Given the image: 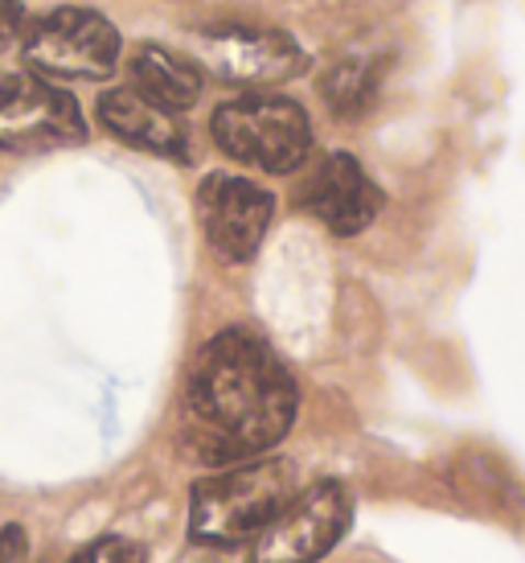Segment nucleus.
Listing matches in <instances>:
<instances>
[{"label":"nucleus","instance_id":"nucleus-1","mask_svg":"<svg viewBox=\"0 0 525 563\" xmlns=\"http://www.w3.org/2000/svg\"><path fill=\"white\" fill-rule=\"evenodd\" d=\"M295 407V378L271 345L247 329H226L189 366L177 440L201 465H238L288 437Z\"/></svg>","mask_w":525,"mask_h":563},{"label":"nucleus","instance_id":"nucleus-2","mask_svg":"<svg viewBox=\"0 0 525 563\" xmlns=\"http://www.w3.org/2000/svg\"><path fill=\"white\" fill-rule=\"evenodd\" d=\"M300 473L283 456H250L222 473L201 477L189 494V539L201 548H243L255 543L276 515L300 494Z\"/></svg>","mask_w":525,"mask_h":563},{"label":"nucleus","instance_id":"nucleus-3","mask_svg":"<svg viewBox=\"0 0 525 563\" xmlns=\"http://www.w3.org/2000/svg\"><path fill=\"white\" fill-rule=\"evenodd\" d=\"M214 141L231 161L292 173L312 153V124L309 111L288 95H238L214 111Z\"/></svg>","mask_w":525,"mask_h":563},{"label":"nucleus","instance_id":"nucleus-4","mask_svg":"<svg viewBox=\"0 0 525 563\" xmlns=\"http://www.w3.org/2000/svg\"><path fill=\"white\" fill-rule=\"evenodd\" d=\"M21 54L54 79H108L120 63V33L103 13L54 9L25 25Z\"/></svg>","mask_w":525,"mask_h":563},{"label":"nucleus","instance_id":"nucleus-5","mask_svg":"<svg viewBox=\"0 0 525 563\" xmlns=\"http://www.w3.org/2000/svg\"><path fill=\"white\" fill-rule=\"evenodd\" d=\"M354 522V498L340 482L300 489L276 522L250 543L247 563H321Z\"/></svg>","mask_w":525,"mask_h":563},{"label":"nucleus","instance_id":"nucleus-6","mask_svg":"<svg viewBox=\"0 0 525 563\" xmlns=\"http://www.w3.org/2000/svg\"><path fill=\"white\" fill-rule=\"evenodd\" d=\"M87 141L78 103L37 75H0V148L46 153Z\"/></svg>","mask_w":525,"mask_h":563},{"label":"nucleus","instance_id":"nucleus-7","mask_svg":"<svg viewBox=\"0 0 525 563\" xmlns=\"http://www.w3.org/2000/svg\"><path fill=\"white\" fill-rule=\"evenodd\" d=\"M271 214H276V198L247 177L210 173L198 189L201 231L217 251V260H226V264H247L262 247Z\"/></svg>","mask_w":525,"mask_h":563},{"label":"nucleus","instance_id":"nucleus-8","mask_svg":"<svg viewBox=\"0 0 525 563\" xmlns=\"http://www.w3.org/2000/svg\"><path fill=\"white\" fill-rule=\"evenodd\" d=\"M198 63H205L222 82L271 87L304 70V49L295 37L259 25H217L198 37Z\"/></svg>","mask_w":525,"mask_h":563},{"label":"nucleus","instance_id":"nucleus-9","mask_svg":"<svg viewBox=\"0 0 525 563\" xmlns=\"http://www.w3.org/2000/svg\"><path fill=\"white\" fill-rule=\"evenodd\" d=\"M295 206L333 235H361L382 210V189L373 186V177L357 165V157L328 153L300 181Z\"/></svg>","mask_w":525,"mask_h":563},{"label":"nucleus","instance_id":"nucleus-10","mask_svg":"<svg viewBox=\"0 0 525 563\" xmlns=\"http://www.w3.org/2000/svg\"><path fill=\"white\" fill-rule=\"evenodd\" d=\"M99 124L108 128L111 136H120L132 148L156 153L169 161H189V136L186 124L172 115L169 108H160L153 99H144L136 87H120L99 99Z\"/></svg>","mask_w":525,"mask_h":563},{"label":"nucleus","instance_id":"nucleus-11","mask_svg":"<svg viewBox=\"0 0 525 563\" xmlns=\"http://www.w3.org/2000/svg\"><path fill=\"white\" fill-rule=\"evenodd\" d=\"M132 87L169 111H186L201 99V70L165 46H139L132 54Z\"/></svg>","mask_w":525,"mask_h":563},{"label":"nucleus","instance_id":"nucleus-12","mask_svg":"<svg viewBox=\"0 0 525 563\" xmlns=\"http://www.w3.org/2000/svg\"><path fill=\"white\" fill-rule=\"evenodd\" d=\"M373 91H378V75H373L370 63H340L333 66L321 82V95H325V103L337 115H357V111H366L373 103Z\"/></svg>","mask_w":525,"mask_h":563},{"label":"nucleus","instance_id":"nucleus-13","mask_svg":"<svg viewBox=\"0 0 525 563\" xmlns=\"http://www.w3.org/2000/svg\"><path fill=\"white\" fill-rule=\"evenodd\" d=\"M70 563H148L144 548L132 543V539H120V534H108V539H94L87 548H78L70 555Z\"/></svg>","mask_w":525,"mask_h":563},{"label":"nucleus","instance_id":"nucleus-14","mask_svg":"<svg viewBox=\"0 0 525 563\" xmlns=\"http://www.w3.org/2000/svg\"><path fill=\"white\" fill-rule=\"evenodd\" d=\"M30 539L16 522H0V563H25Z\"/></svg>","mask_w":525,"mask_h":563},{"label":"nucleus","instance_id":"nucleus-15","mask_svg":"<svg viewBox=\"0 0 525 563\" xmlns=\"http://www.w3.org/2000/svg\"><path fill=\"white\" fill-rule=\"evenodd\" d=\"M21 21H25V4H21V0H0V46H4L16 30H25Z\"/></svg>","mask_w":525,"mask_h":563}]
</instances>
